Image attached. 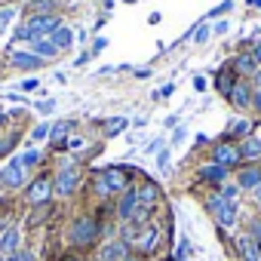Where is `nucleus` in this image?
<instances>
[{
	"label": "nucleus",
	"mask_w": 261,
	"mask_h": 261,
	"mask_svg": "<svg viewBox=\"0 0 261 261\" xmlns=\"http://www.w3.org/2000/svg\"><path fill=\"white\" fill-rule=\"evenodd\" d=\"M28 13L34 16H53V0H28Z\"/></svg>",
	"instance_id": "obj_23"
},
{
	"label": "nucleus",
	"mask_w": 261,
	"mask_h": 261,
	"mask_svg": "<svg viewBox=\"0 0 261 261\" xmlns=\"http://www.w3.org/2000/svg\"><path fill=\"white\" fill-rule=\"evenodd\" d=\"M246 4H249L252 10H261V0H246Z\"/></svg>",
	"instance_id": "obj_48"
},
{
	"label": "nucleus",
	"mask_w": 261,
	"mask_h": 261,
	"mask_svg": "<svg viewBox=\"0 0 261 261\" xmlns=\"http://www.w3.org/2000/svg\"><path fill=\"white\" fill-rule=\"evenodd\" d=\"M136 209H139V197H136V188H129V191H123V197H120L117 218H120L123 224H129V218L136 215Z\"/></svg>",
	"instance_id": "obj_11"
},
{
	"label": "nucleus",
	"mask_w": 261,
	"mask_h": 261,
	"mask_svg": "<svg viewBox=\"0 0 261 261\" xmlns=\"http://www.w3.org/2000/svg\"><path fill=\"white\" fill-rule=\"evenodd\" d=\"M105 7H108V10H111V7H114V0H105Z\"/></svg>",
	"instance_id": "obj_52"
},
{
	"label": "nucleus",
	"mask_w": 261,
	"mask_h": 261,
	"mask_svg": "<svg viewBox=\"0 0 261 261\" xmlns=\"http://www.w3.org/2000/svg\"><path fill=\"white\" fill-rule=\"evenodd\" d=\"M237 185H240V188H252V191H255V188L261 185V169H255V166L243 169V172H240V181H237Z\"/></svg>",
	"instance_id": "obj_21"
},
{
	"label": "nucleus",
	"mask_w": 261,
	"mask_h": 261,
	"mask_svg": "<svg viewBox=\"0 0 261 261\" xmlns=\"http://www.w3.org/2000/svg\"><path fill=\"white\" fill-rule=\"evenodd\" d=\"M252 56H255V62H258V65H261V40H258V43H255V49H252Z\"/></svg>",
	"instance_id": "obj_45"
},
{
	"label": "nucleus",
	"mask_w": 261,
	"mask_h": 261,
	"mask_svg": "<svg viewBox=\"0 0 261 261\" xmlns=\"http://www.w3.org/2000/svg\"><path fill=\"white\" fill-rule=\"evenodd\" d=\"M194 40H197V43H206V40H209V25H206V22H200V28H197V37H194Z\"/></svg>",
	"instance_id": "obj_32"
},
{
	"label": "nucleus",
	"mask_w": 261,
	"mask_h": 261,
	"mask_svg": "<svg viewBox=\"0 0 261 261\" xmlns=\"http://www.w3.org/2000/svg\"><path fill=\"white\" fill-rule=\"evenodd\" d=\"M13 16H16L13 10H4V13H0V25H7V22H13Z\"/></svg>",
	"instance_id": "obj_40"
},
{
	"label": "nucleus",
	"mask_w": 261,
	"mask_h": 261,
	"mask_svg": "<svg viewBox=\"0 0 261 261\" xmlns=\"http://www.w3.org/2000/svg\"><path fill=\"white\" fill-rule=\"evenodd\" d=\"M136 77H139V80H148V77H151V68H139Z\"/></svg>",
	"instance_id": "obj_41"
},
{
	"label": "nucleus",
	"mask_w": 261,
	"mask_h": 261,
	"mask_svg": "<svg viewBox=\"0 0 261 261\" xmlns=\"http://www.w3.org/2000/svg\"><path fill=\"white\" fill-rule=\"evenodd\" d=\"M95 194H98V197H111V188H108V181L101 178V172L95 175Z\"/></svg>",
	"instance_id": "obj_31"
},
{
	"label": "nucleus",
	"mask_w": 261,
	"mask_h": 261,
	"mask_svg": "<svg viewBox=\"0 0 261 261\" xmlns=\"http://www.w3.org/2000/svg\"><path fill=\"white\" fill-rule=\"evenodd\" d=\"M129 258V243L126 240H108L98 252V261H126Z\"/></svg>",
	"instance_id": "obj_7"
},
{
	"label": "nucleus",
	"mask_w": 261,
	"mask_h": 261,
	"mask_svg": "<svg viewBox=\"0 0 261 261\" xmlns=\"http://www.w3.org/2000/svg\"><path fill=\"white\" fill-rule=\"evenodd\" d=\"M227 28H230V22H224V19L215 22V34H227Z\"/></svg>",
	"instance_id": "obj_38"
},
{
	"label": "nucleus",
	"mask_w": 261,
	"mask_h": 261,
	"mask_svg": "<svg viewBox=\"0 0 261 261\" xmlns=\"http://www.w3.org/2000/svg\"><path fill=\"white\" fill-rule=\"evenodd\" d=\"M49 133H53L49 123H37V126L31 129V139H34V142H43V139H49Z\"/></svg>",
	"instance_id": "obj_28"
},
{
	"label": "nucleus",
	"mask_w": 261,
	"mask_h": 261,
	"mask_svg": "<svg viewBox=\"0 0 261 261\" xmlns=\"http://www.w3.org/2000/svg\"><path fill=\"white\" fill-rule=\"evenodd\" d=\"M252 95H255V92H252V86H249L246 80H237V86L230 89V95H227V98H230L237 108H249V105H252Z\"/></svg>",
	"instance_id": "obj_15"
},
{
	"label": "nucleus",
	"mask_w": 261,
	"mask_h": 261,
	"mask_svg": "<svg viewBox=\"0 0 261 261\" xmlns=\"http://www.w3.org/2000/svg\"><path fill=\"white\" fill-rule=\"evenodd\" d=\"M25 163L19 160V157H13L4 169H0V188H7V191H16V188H22L25 185Z\"/></svg>",
	"instance_id": "obj_4"
},
{
	"label": "nucleus",
	"mask_w": 261,
	"mask_h": 261,
	"mask_svg": "<svg viewBox=\"0 0 261 261\" xmlns=\"http://www.w3.org/2000/svg\"><path fill=\"white\" fill-rule=\"evenodd\" d=\"M59 49H71V43H74V31L68 28V25H59L56 31H53V37H49Z\"/></svg>",
	"instance_id": "obj_20"
},
{
	"label": "nucleus",
	"mask_w": 261,
	"mask_h": 261,
	"mask_svg": "<svg viewBox=\"0 0 261 261\" xmlns=\"http://www.w3.org/2000/svg\"><path fill=\"white\" fill-rule=\"evenodd\" d=\"M185 136H188V133H185V129H175V136H172V142H175V145H178V142H181V139H185Z\"/></svg>",
	"instance_id": "obj_46"
},
{
	"label": "nucleus",
	"mask_w": 261,
	"mask_h": 261,
	"mask_svg": "<svg viewBox=\"0 0 261 261\" xmlns=\"http://www.w3.org/2000/svg\"><path fill=\"white\" fill-rule=\"evenodd\" d=\"M240 191H243L240 185H227V181H224V185H221V197H224V203L237 206V203H240Z\"/></svg>",
	"instance_id": "obj_26"
},
{
	"label": "nucleus",
	"mask_w": 261,
	"mask_h": 261,
	"mask_svg": "<svg viewBox=\"0 0 261 261\" xmlns=\"http://www.w3.org/2000/svg\"><path fill=\"white\" fill-rule=\"evenodd\" d=\"M126 126H129V120H126V117H111V120H108V126H105V133H108V136H120Z\"/></svg>",
	"instance_id": "obj_27"
},
{
	"label": "nucleus",
	"mask_w": 261,
	"mask_h": 261,
	"mask_svg": "<svg viewBox=\"0 0 261 261\" xmlns=\"http://www.w3.org/2000/svg\"><path fill=\"white\" fill-rule=\"evenodd\" d=\"M233 71H237V74H243V77H255V71H258L255 56H252V53H240V56L233 59Z\"/></svg>",
	"instance_id": "obj_17"
},
{
	"label": "nucleus",
	"mask_w": 261,
	"mask_h": 261,
	"mask_svg": "<svg viewBox=\"0 0 261 261\" xmlns=\"http://www.w3.org/2000/svg\"><path fill=\"white\" fill-rule=\"evenodd\" d=\"M68 237H71V243L74 246H92L95 240H98V221L95 218H89V215H80V218H74L71 221V230H68Z\"/></svg>",
	"instance_id": "obj_1"
},
{
	"label": "nucleus",
	"mask_w": 261,
	"mask_h": 261,
	"mask_svg": "<svg viewBox=\"0 0 261 261\" xmlns=\"http://www.w3.org/2000/svg\"><path fill=\"white\" fill-rule=\"evenodd\" d=\"M16 252H22V227L19 224H7L4 230H0V255L10 258Z\"/></svg>",
	"instance_id": "obj_5"
},
{
	"label": "nucleus",
	"mask_w": 261,
	"mask_h": 261,
	"mask_svg": "<svg viewBox=\"0 0 261 261\" xmlns=\"http://www.w3.org/2000/svg\"><path fill=\"white\" fill-rule=\"evenodd\" d=\"M157 240H160V230H157L154 224L142 227L139 237H136V249H139V255H151V252L157 249Z\"/></svg>",
	"instance_id": "obj_10"
},
{
	"label": "nucleus",
	"mask_w": 261,
	"mask_h": 261,
	"mask_svg": "<svg viewBox=\"0 0 261 261\" xmlns=\"http://www.w3.org/2000/svg\"><path fill=\"white\" fill-rule=\"evenodd\" d=\"M37 111L49 114V111H56V101H53V98H49V101H37Z\"/></svg>",
	"instance_id": "obj_37"
},
{
	"label": "nucleus",
	"mask_w": 261,
	"mask_h": 261,
	"mask_svg": "<svg viewBox=\"0 0 261 261\" xmlns=\"http://www.w3.org/2000/svg\"><path fill=\"white\" fill-rule=\"evenodd\" d=\"M68 133H71V123H56V126H53V133H49L53 148H62V142L68 139Z\"/></svg>",
	"instance_id": "obj_24"
},
{
	"label": "nucleus",
	"mask_w": 261,
	"mask_h": 261,
	"mask_svg": "<svg viewBox=\"0 0 261 261\" xmlns=\"http://www.w3.org/2000/svg\"><path fill=\"white\" fill-rule=\"evenodd\" d=\"M172 92H175V86H172V83H166V86H163V89H160V92H157V95H160V98H169V95H172Z\"/></svg>",
	"instance_id": "obj_39"
},
{
	"label": "nucleus",
	"mask_w": 261,
	"mask_h": 261,
	"mask_svg": "<svg viewBox=\"0 0 261 261\" xmlns=\"http://www.w3.org/2000/svg\"><path fill=\"white\" fill-rule=\"evenodd\" d=\"M163 126H169V129H172V126H178V117H175V114H172V117H166V120H163Z\"/></svg>",
	"instance_id": "obj_43"
},
{
	"label": "nucleus",
	"mask_w": 261,
	"mask_h": 261,
	"mask_svg": "<svg viewBox=\"0 0 261 261\" xmlns=\"http://www.w3.org/2000/svg\"><path fill=\"white\" fill-rule=\"evenodd\" d=\"M200 178L215 181V185H224V181H227V166H221V163H206V166H200Z\"/></svg>",
	"instance_id": "obj_18"
},
{
	"label": "nucleus",
	"mask_w": 261,
	"mask_h": 261,
	"mask_svg": "<svg viewBox=\"0 0 261 261\" xmlns=\"http://www.w3.org/2000/svg\"><path fill=\"white\" fill-rule=\"evenodd\" d=\"M237 252L243 261H261V246L252 233H240L237 237Z\"/></svg>",
	"instance_id": "obj_8"
},
{
	"label": "nucleus",
	"mask_w": 261,
	"mask_h": 261,
	"mask_svg": "<svg viewBox=\"0 0 261 261\" xmlns=\"http://www.w3.org/2000/svg\"><path fill=\"white\" fill-rule=\"evenodd\" d=\"M252 80H255V92H261V71H255V77H252Z\"/></svg>",
	"instance_id": "obj_47"
},
{
	"label": "nucleus",
	"mask_w": 261,
	"mask_h": 261,
	"mask_svg": "<svg viewBox=\"0 0 261 261\" xmlns=\"http://www.w3.org/2000/svg\"><path fill=\"white\" fill-rule=\"evenodd\" d=\"M136 197H139V206L154 209V206H157V200H160V188H157L154 181H145L142 188H136Z\"/></svg>",
	"instance_id": "obj_12"
},
{
	"label": "nucleus",
	"mask_w": 261,
	"mask_h": 261,
	"mask_svg": "<svg viewBox=\"0 0 261 261\" xmlns=\"http://www.w3.org/2000/svg\"><path fill=\"white\" fill-rule=\"evenodd\" d=\"M227 136L249 139V136H252V123H249V120H230V126H227Z\"/></svg>",
	"instance_id": "obj_22"
},
{
	"label": "nucleus",
	"mask_w": 261,
	"mask_h": 261,
	"mask_svg": "<svg viewBox=\"0 0 261 261\" xmlns=\"http://www.w3.org/2000/svg\"><path fill=\"white\" fill-rule=\"evenodd\" d=\"M77 181H80V172H77L74 163L59 166V172H56V178H53V197H71L74 188H77Z\"/></svg>",
	"instance_id": "obj_2"
},
{
	"label": "nucleus",
	"mask_w": 261,
	"mask_h": 261,
	"mask_svg": "<svg viewBox=\"0 0 261 261\" xmlns=\"http://www.w3.org/2000/svg\"><path fill=\"white\" fill-rule=\"evenodd\" d=\"M252 105H255V111L261 114V92H255V95H252Z\"/></svg>",
	"instance_id": "obj_44"
},
{
	"label": "nucleus",
	"mask_w": 261,
	"mask_h": 261,
	"mask_svg": "<svg viewBox=\"0 0 261 261\" xmlns=\"http://www.w3.org/2000/svg\"><path fill=\"white\" fill-rule=\"evenodd\" d=\"M0 4H4V0H0Z\"/></svg>",
	"instance_id": "obj_53"
},
{
	"label": "nucleus",
	"mask_w": 261,
	"mask_h": 261,
	"mask_svg": "<svg viewBox=\"0 0 261 261\" xmlns=\"http://www.w3.org/2000/svg\"><path fill=\"white\" fill-rule=\"evenodd\" d=\"M249 233H252V237L258 240V246H261V218H255V221H252V230H249Z\"/></svg>",
	"instance_id": "obj_36"
},
{
	"label": "nucleus",
	"mask_w": 261,
	"mask_h": 261,
	"mask_svg": "<svg viewBox=\"0 0 261 261\" xmlns=\"http://www.w3.org/2000/svg\"><path fill=\"white\" fill-rule=\"evenodd\" d=\"M16 145V139H0V157L4 154H10V148Z\"/></svg>",
	"instance_id": "obj_35"
},
{
	"label": "nucleus",
	"mask_w": 261,
	"mask_h": 261,
	"mask_svg": "<svg viewBox=\"0 0 261 261\" xmlns=\"http://www.w3.org/2000/svg\"><path fill=\"white\" fill-rule=\"evenodd\" d=\"M62 261H80V258H74V255H68V258H62Z\"/></svg>",
	"instance_id": "obj_51"
},
{
	"label": "nucleus",
	"mask_w": 261,
	"mask_h": 261,
	"mask_svg": "<svg viewBox=\"0 0 261 261\" xmlns=\"http://www.w3.org/2000/svg\"><path fill=\"white\" fill-rule=\"evenodd\" d=\"M240 157L243 160H261V139L258 136H249L240 142Z\"/></svg>",
	"instance_id": "obj_19"
},
{
	"label": "nucleus",
	"mask_w": 261,
	"mask_h": 261,
	"mask_svg": "<svg viewBox=\"0 0 261 261\" xmlns=\"http://www.w3.org/2000/svg\"><path fill=\"white\" fill-rule=\"evenodd\" d=\"M19 160L25 163V169H31L37 160H40V148H31V151H25V154H19Z\"/></svg>",
	"instance_id": "obj_29"
},
{
	"label": "nucleus",
	"mask_w": 261,
	"mask_h": 261,
	"mask_svg": "<svg viewBox=\"0 0 261 261\" xmlns=\"http://www.w3.org/2000/svg\"><path fill=\"white\" fill-rule=\"evenodd\" d=\"M209 209H212V215H215V221H218L221 227H233V224H237V206L224 203L221 194H215V197L209 200Z\"/></svg>",
	"instance_id": "obj_6"
},
{
	"label": "nucleus",
	"mask_w": 261,
	"mask_h": 261,
	"mask_svg": "<svg viewBox=\"0 0 261 261\" xmlns=\"http://www.w3.org/2000/svg\"><path fill=\"white\" fill-rule=\"evenodd\" d=\"M31 53H34L37 59H43V62H53V59H56L62 49H59V46H56L49 37H43V40H31Z\"/></svg>",
	"instance_id": "obj_13"
},
{
	"label": "nucleus",
	"mask_w": 261,
	"mask_h": 261,
	"mask_svg": "<svg viewBox=\"0 0 261 261\" xmlns=\"http://www.w3.org/2000/svg\"><path fill=\"white\" fill-rule=\"evenodd\" d=\"M105 46H108V40H105V37H98V40L92 43V49H89V56H98V53H101Z\"/></svg>",
	"instance_id": "obj_34"
},
{
	"label": "nucleus",
	"mask_w": 261,
	"mask_h": 261,
	"mask_svg": "<svg viewBox=\"0 0 261 261\" xmlns=\"http://www.w3.org/2000/svg\"><path fill=\"white\" fill-rule=\"evenodd\" d=\"M157 169L166 175L169 172V148H163V151H157Z\"/></svg>",
	"instance_id": "obj_30"
},
{
	"label": "nucleus",
	"mask_w": 261,
	"mask_h": 261,
	"mask_svg": "<svg viewBox=\"0 0 261 261\" xmlns=\"http://www.w3.org/2000/svg\"><path fill=\"white\" fill-rule=\"evenodd\" d=\"M194 89H197V92H203V89H206V80H203V77H197V80H194Z\"/></svg>",
	"instance_id": "obj_42"
},
{
	"label": "nucleus",
	"mask_w": 261,
	"mask_h": 261,
	"mask_svg": "<svg viewBox=\"0 0 261 261\" xmlns=\"http://www.w3.org/2000/svg\"><path fill=\"white\" fill-rule=\"evenodd\" d=\"M25 200H28V206H46L53 200V178H46V175L34 178L25 191Z\"/></svg>",
	"instance_id": "obj_3"
},
{
	"label": "nucleus",
	"mask_w": 261,
	"mask_h": 261,
	"mask_svg": "<svg viewBox=\"0 0 261 261\" xmlns=\"http://www.w3.org/2000/svg\"><path fill=\"white\" fill-rule=\"evenodd\" d=\"M101 178L108 181V188H111V194H120V191H126V185H129V178H126V172L123 169H105L101 172Z\"/></svg>",
	"instance_id": "obj_16"
},
{
	"label": "nucleus",
	"mask_w": 261,
	"mask_h": 261,
	"mask_svg": "<svg viewBox=\"0 0 261 261\" xmlns=\"http://www.w3.org/2000/svg\"><path fill=\"white\" fill-rule=\"evenodd\" d=\"M95 261H98V258H95Z\"/></svg>",
	"instance_id": "obj_54"
},
{
	"label": "nucleus",
	"mask_w": 261,
	"mask_h": 261,
	"mask_svg": "<svg viewBox=\"0 0 261 261\" xmlns=\"http://www.w3.org/2000/svg\"><path fill=\"white\" fill-rule=\"evenodd\" d=\"M10 62H13L16 68H22V71H37V68L43 65V59H37L34 53H25V49H16V53L10 56Z\"/></svg>",
	"instance_id": "obj_14"
},
{
	"label": "nucleus",
	"mask_w": 261,
	"mask_h": 261,
	"mask_svg": "<svg viewBox=\"0 0 261 261\" xmlns=\"http://www.w3.org/2000/svg\"><path fill=\"white\" fill-rule=\"evenodd\" d=\"M237 86V74H230V71H221L218 74V92H224V95H230V89Z\"/></svg>",
	"instance_id": "obj_25"
},
{
	"label": "nucleus",
	"mask_w": 261,
	"mask_h": 261,
	"mask_svg": "<svg viewBox=\"0 0 261 261\" xmlns=\"http://www.w3.org/2000/svg\"><path fill=\"white\" fill-rule=\"evenodd\" d=\"M243 157H240V145H230V142H224V145H218L215 151H212V163H221V166H237Z\"/></svg>",
	"instance_id": "obj_9"
},
{
	"label": "nucleus",
	"mask_w": 261,
	"mask_h": 261,
	"mask_svg": "<svg viewBox=\"0 0 261 261\" xmlns=\"http://www.w3.org/2000/svg\"><path fill=\"white\" fill-rule=\"evenodd\" d=\"M126 261H142V258H139V255H129V258H126Z\"/></svg>",
	"instance_id": "obj_50"
},
{
	"label": "nucleus",
	"mask_w": 261,
	"mask_h": 261,
	"mask_svg": "<svg viewBox=\"0 0 261 261\" xmlns=\"http://www.w3.org/2000/svg\"><path fill=\"white\" fill-rule=\"evenodd\" d=\"M255 203H258V206H261V185H258V188H255Z\"/></svg>",
	"instance_id": "obj_49"
},
{
	"label": "nucleus",
	"mask_w": 261,
	"mask_h": 261,
	"mask_svg": "<svg viewBox=\"0 0 261 261\" xmlns=\"http://www.w3.org/2000/svg\"><path fill=\"white\" fill-rule=\"evenodd\" d=\"M230 4H233V0H224V4H218V7L209 13V19H212V16H221V13H227V10H230Z\"/></svg>",
	"instance_id": "obj_33"
}]
</instances>
